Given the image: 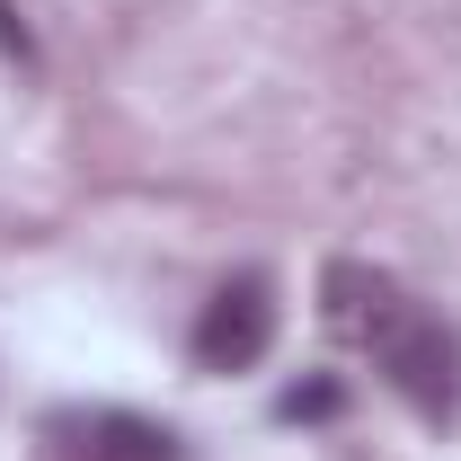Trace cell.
I'll use <instances>...</instances> for the list:
<instances>
[{
	"mask_svg": "<svg viewBox=\"0 0 461 461\" xmlns=\"http://www.w3.org/2000/svg\"><path fill=\"white\" fill-rule=\"evenodd\" d=\"M62 461H186L169 426L133 417V408H89V417H62Z\"/></svg>",
	"mask_w": 461,
	"mask_h": 461,
	"instance_id": "3",
	"label": "cell"
},
{
	"mask_svg": "<svg viewBox=\"0 0 461 461\" xmlns=\"http://www.w3.org/2000/svg\"><path fill=\"white\" fill-rule=\"evenodd\" d=\"M276 320H285L276 276H267V267H249V276L213 285V302L195 311V338H186V346H195V364H204V373H249V364H267Z\"/></svg>",
	"mask_w": 461,
	"mask_h": 461,
	"instance_id": "2",
	"label": "cell"
},
{
	"mask_svg": "<svg viewBox=\"0 0 461 461\" xmlns=\"http://www.w3.org/2000/svg\"><path fill=\"white\" fill-rule=\"evenodd\" d=\"M329 408H338V391L320 382V391H293V400H285V417H329Z\"/></svg>",
	"mask_w": 461,
	"mask_h": 461,
	"instance_id": "5",
	"label": "cell"
},
{
	"mask_svg": "<svg viewBox=\"0 0 461 461\" xmlns=\"http://www.w3.org/2000/svg\"><path fill=\"white\" fill-rule=\"evenodd\" d=\"M0 54L18 62V71H36V36H27V18H18L9 0H0Z\"/></svg>",
	"mask_w": 461,
	"mask_h": 461,
	"instance_id": "4",
	"label": "cell"
},
{
	"mask_svg": "<svg viewBox=\"0 0 461 461\" xmlns=\"http://www.w3.org/2000/svg\"><path fill=\"white\" fill-rule=\"evenodd\" d=\"M329 293H338V329L373 355V373H382L426 426H453L461 417V338L453 329H444L417 293L382 285V276H355V267H338Z\"/></svg>",
	"mask_w": 461,
	"mask_h": 461,
	"instance_id": "1",
	"label": "cell"
}]
</instances>
